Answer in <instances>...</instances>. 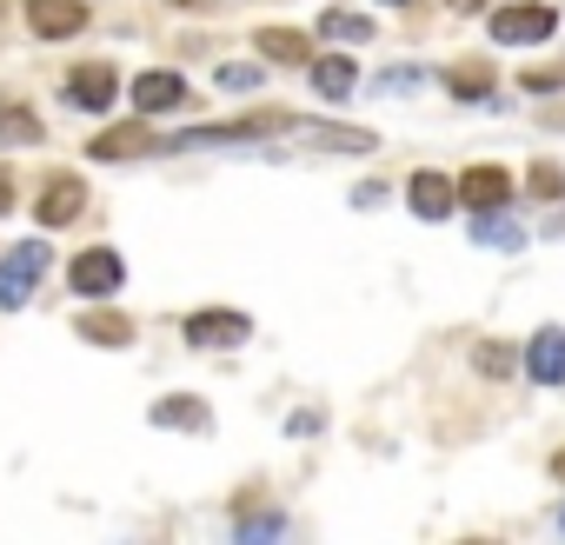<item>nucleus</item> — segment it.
Wrapping results in <instances>:
<instances>
[{
    "label": "nucleus",
    "instance_id": "f257e3e1",
    "mask_svg": "<svg viewBox=\"0 0 565 545\" xmlns=\"http://www.w3.org/2000/svg\"><path fill=\"white\" fill-rule=\"evenodd\" d=\"M287 127H294V114L266 107V114H246V120H220V127H186V133L160 140V147H167V153H186V147H253V140H266V133H287Z\"/></svg>",
    "mask_w": 565,
    "mask_h": 545
},
{
    "label": "nucleus",
    "instance_id": "f03ea898",
    "mask_svg": "<svg viewBox=\"0 0 565 545\" xmlns=\"http://www.w3.org/2000/svg\"><path fill=\"white\" fill-rule=\"evenodd\" d=\"M47 266H54L47 239H21V246H14L8 259H0V313H14V307H28Z\"/></svg>",
    "mask_w": 565,
    "mask_h": 545
},
{
    "label": "nucleus",
    "instance_id": "7ed1b4c3",
    "mask_svg": "<svg viewBox=\"0 0 565 545\" xmlns=\"http://www.w3.org/2000/svg\"><path fill=\"white\" fill-rule=\"evenodd\" d=\"M120 280H127V266H120L114 246H87V253H74V266H67V287H74L81 300H107V293H120Z\"/></svg>",
    "mask_w": 565,
    "mask_h": 545
},
{
    "label": "nucleus",
    "instance_id": "20e7f679",
    "mask_svg": "<svg viewBox=\"0 0 565 545\" xmlns=\"http://www.w3.org/2000/svg\"><path fill=\"white\" fill-rule=\"evenodd\" d=\"M552 28H558V14L539 8V0H519V8L492 14V41L499 47H539V41H552Z\"/></svg>",
    "mask_w": 565,
    "mask_h": 545
},
{
    "label": "nucleus",
    "instance_id": "39448f33",
    "mask_svg": "<svg viewBox=\"0 0 565 545\" xmlns=\"http://www.w3.org/2000/svg\"><path fill=\"white\" fill-rule=\"evenodd\" d=\"M246 333H253V320H246V313H226V307L186 313V346H200V353H213V346H239Z\"/></svg>",
    "mask_w": 565,
    "mask_h": 545
},
{
    "label": "nucleus",
    "instance_id": "423d86ee",
    "mask_svg": "<svg viewBox=\"0 0 565 545\" xmlns=\"http://www.w3.org/2000/svg\"><path fill=\"white\" fill-rule=\"evenodd\" d=\"M81 213H87V180L81 173H54L47 193H41V206H34V220L41 226H74Z\"/></svg>",
    "mask_w": 565,
    "mask_h": 545
},
{
    "label": "nucleus",
    "instance_id": "0eeeda50",
    "mask_svg": "<svg viewBox=\"0 0 565 545\" xmlns=\"http://www.w3.org/2000/svg\"><path fill=\"white\" fill-rule=\"evenodd\" d=\"M28 28L41 41H67L87 28V0H28Z\"/></svg>",
    "mask_w": 565,
    "mask_h": 545
},
{
    "label": "nucleus",
    "instance_id": "6e6552de",
    "mask_svg": "<svg viewBox=\"0 0 565 545\" xmlns=\"http://www.w3.org/2000/svg\"><path fill=\"white\" fill-rule=\"evenodd\" d=\"M525 373L539 386H565V327H539L525 346Z\"/></svg>",
    "mask_w": 565,
    "mask_h": 545
},
{
    "label": "nucleus",
    "instance_id": "1a4fd4ad",
    "mask_svg": "<svg viewBox=\"0 0 565 545\" xmlns=\"http://www.w3.org/2000/svg\"><path fill=\"white\" fill-rule=\"evenodd\" d=\"M67 100L87 107V114H107V107H114V67H107V61L74 67V74H67Z\"/></svg>",
    "mask_w": 565,
    "mask_h": 545
},
{
    "label": "nucleus",
    "instance_id": "9d476101",
    "mask_svg": "<svg viewBox=\"0 0 565 545\" xmlns=\"http://www.w3.org/2000/svg\"><path fill=\"white\" fill-rule=\"evenodd\" d=\"M505 200H512V173H505V167H472V173H459V206L486 213V206H505Z\"/></svg>",
    "mask_w": 565,
    "mask_h": 545
},
{
    "label": "nucleus",
    "instance_id": "9b49d317",
    "mask_svg": "<svg viewBox=\"0 0 565 545\" xmlns=\"http://www.w3.org/2000/svg\"><path fill=\"white\" fill-rule=\"evenodd\" d=\"M406 200H413V213H419V220H446V213L459 206V180H446V173H413Z\"/></svg>",
    "mask_w": 565,
    "mask_h": 545
},
{
    "label": "nucleus",
    "instance_id": "f8f14e48",
    "mask_svg": "<svg viewBox=\"0 0 565 545\" xmlns=\"http://www.w3.org/2000/svg\"><path fill=\"white\" fill-rule=\"evenodd\" d=\"M186 100V81L180 74H140L134 81V114L147 120V114H167V107H180Z\"/></svg>",
    "mask_w": 565,
    "mask_h": 545
},
{
    "label": "nucleus",
    "instance_id": "ddd939ff",
    "mask_svg": "<svg viewBox=\"0 0 565 545\" xmlns=\"http://www.w3.org/2000/svg\"><path fill=\"white\" fill-rule=\"evenodd\" d=\"M294 147H313V153H373V133L366 127H300Z\"/></svg>",
    "mask_w": 565,
    "mask_h": 545
},
{
    "label": "nucleus",
    "instance_id": "4468645a",
    "mask_svg": "<svg viewBox=\"0 0 565 545\" xmlns=\"http://www.w3.org/2000/svg\"><path fill=\"white\" fill-rule=\"evenodd\" d=\"M153 426H167V432H206L213 426V413H206V399H186V393H173V399H153V413H147Z\"/></svg>",
    "mask_w": 565,
    "mask_h": 545
},
{
    "label": "nucleus",
    "instance_id": "2eb2a0df",
    "mask_svg": "<svg viewBox=\"0 0 565 545\" xmlns=\"http://www.w3.org/2000/svg\"><path fill=\"white\" fill-rule=\"evenodd\" d=\"M253 47H259L266 61H287V67H313V41H307V34H294V28H259V34H253Z\"/></svg>",
    "mask_w": 565,
    "mask_h": 545
},
{
    "label": "nucleus",
    "instance_id": "dca6fc26",
    "mask_svg": "<svg viewBox=\"0 0 565 545\" xmlns=\"http://www.w3.org/2000/svg\"><path fill=\"white\" fill-rule=\"evenodd\" d=\"M41 140H47V127L34 120V107L0 100V147H41Z\"/></svg>",
    "mask_w": 565,
    "mask_h": 545
},
{
    "label": "nucleus",
    "instance_id": "f3484780",
    "mask_svg": "<svg viewBox=\"0 0 565 545\" xmlns=\"http://www.w3.org/2000/svg\"><path fill=\"white\" fill-rule=\"evenodd\" d=\"M153 147V133L140 127V120H127V127H107V133H94V160H127V153H147Z\"/></svg>",
    "mask_w": 565,
    "mask_h": 545
},
{
    "label": "nucleus",
    "instance_id": "a211bd4d",
    "mask_svg": "<svg viewBox=\"0 0 565 545\" xmlns=\"http://www.w3.org/2000/svg\"><path fill=\"white\" fill-rule=\"evenodd\" d=\"M313 87H320V100H347L360 87V67L347 54H327V61H313Z\"/></svg>",
    "mask_w": 565,
    "mask_h": 545
},
{
    "label": "nucleus",
    "instance_id": "6ab92c4d",
    "mask_svg": "<svg viewBox=\"0 0 565 545\" xmlns=\"http://www.w3.org/2000/svg\"><path fill=\"white\" fill-rule=\"evenodd\" d=\"M446 94H452V100H486V94H492V67H486V61L446 67Z\"/></svg>",
    "mask_w": 565,
    "mask_h": 545
},
{
    "label": "nucleus",
    "instance_id": "aec40b11",
    "mask_svg": "<svg viewBox=\"0 0 565 545\" xmlns=\"http://www.w3.org/2000/svg\"><path fill=\"white\" fill-rule=\"evenodd\" d=\"M87 346H127L134 340V320H120V313H81V327H74Z\"/></svg>",
    "mask_w": 565,
    "mask_h": 545
},
{
    "label": "nucleus",
    "instance_id": "412c9836",
    "mask_svg": "<svg viewBox=\"0 0 565 545\" xmlns=\"http://www.w3.org/2000/svg\"><path fill=\"white\" fill-rule=\"evenodd\" d=\"M472 239H479V246H525V226H512L499 206H486L479 226H472Z\"/></svg>",
    "mask_w": 565,
    "mask_h": 545
},
{
    "label": "nucleus",
    "instance_id": "4be33fe9",
    "mask_svg": "<svg viewBox=\"0 0 565 545\" xmlns=\"http://www.w3.org/2000/svg\"><path fill=\"white\" fill-rule=\"evenodd\" d=\"M525 193H532V200H558V193H565V173H558L552 160H532V167H525Z\"/></svg>",
    "mask_w": 565,
    "mask_h": 545
},
{
    "label": "nucleus",
    "instance_id": "5701e85b",
    "mask_svg": "<svg viewBox=\"0 0 565 545\" xmlns=\"http://www.w3.org/2000/svg\"><path fill=\"white\" fill-rule=\"evenodd\" d=\"M472 366H479L486 380H512V346H499V340H479V346H472Z\"/></svg>",
    "mask_w": 565,
    "mask_h": 545
},
{
    "label": "nucleus",
    "instance_id": "b1692460",
    "mask_svg": "<svg viewBox=\"0 0 565 545\" xmlns=\"http://www.w3.org/2000/svg\"><path fill=\"white\" fill-rule=\"evenodd\" d=\"M320 34H327V41H373V21H366V14H327Z\"/></svg>",
    "mask_w": 565,
    "mask_h": 545
},
{
    "label": "nucleus",
    "instance_id": "393cba45",
    "mask_svg": "<svg viewBox=\"0 0 565 545\" xmlns=\"http://www.w3.org/2000/svg\"><path fill=\"white\" fill-rule=\"evenodd\" d=\"M220 87L226 94H253L259 87V67H220Z\"/></svg>",
    "mask_w": 565,
    "mask_h": 545
},
{
    "label": "nucleus",
    "instance_id": "a878e982",
    "mask_svg": "<svg viewBox=\"0 0 565 545\" xmlns=\"http://www.w3.org/2000/svg\"><path fill=\"white\" fill-rule=\"evenodd\" d=\"M525 87H532V94H545V87H565V67H532V74H525Z\"/></svg>",
    "mask_w": 565,
    "mask_h": 545
},
{
    "label": "nucleus",
    "instance_id": "bb28decb",
    "mask_svg": "<svg viewBox=\"0 0 565 545\" xmlns=\"http://www.w3.org/2000/svg\"><path fill=\"white\" fill-rule=\"evenodd\" d=\"M406 87H419V67H406V74H386V81H380V94H406Z\"/></svg>",
    "mask_w": 565,
    "mask_h": 545
},
{
    "label": "nucleus",
    "instance_id": "cd10ccee",
    "mask_svg": "<svg viewBox=\"0 0 565 545\" xmlns=\"http://www.w3.org/2000/svg\"><path fill=\"white\" fill-rule=\"evenodd\" d=\"M446 8H452V14H479V8H486V0H446Z\"/></svg>",
    "mask_w": 565,
    "mask_h": 545
},
{
    "label": "nucleus",
    "instance_id": "c85d7f7f",
    "mask_svg": "<svg viewBox=\"0 0 565 545\" xmlns=\"http://www.w3.org/2000/svg\"><path fill=\"white\" fill-rule=\"evenodd\" d=\"M14 206V180H0V213H8Z\"/></svg>",
    "mask_w": 565,
    "mask_h": 545
},
{
    "label": "nucleus",
    "instance_id": "c756f323",
    "mask_svg": "<svg viewBox=\"0 0 565 545\" xmlns=\"http://www.w3.org/2000/svg\"><path fill=\"white\" fill-rule=\"evenodd\" d=\"M552 479H558V485H565V452H552Z\"/></svg>",
    "mask_w": 565,
    "mask_h": 545
},
{
    "label": "nucleus",
    "instance_id": "7c9ffc66",
    "mask_svg": "<svg viewBox=\"0 0 565 545\" xmlns=\"http://www.w3.org/2000/svg\"><path fill=\"white\" fill-rule=\"evenodd\" d=\"M173 8H186V0H173Z\"/></svg>",
    "mask_w": 565,
    "mask_h": 545
},
{
    "label": "nucleus",
    "instance_id": "2f4dec72",
    "mask_svg": "<svg viewBox=\"0 0 565 545\" xmlns=\"http://www.w3.org/2000/svg\"><path fill=\"white\" fill-rule=\"evenodd\" d=\"M558 525H565V512H558Z\"/></svg>",
    "mask_w": 565,
    "mask_h": 545
},
{
    "label": "nucleus",
    "instance_id": "473e14b6",
    "mask_svg": "<svg viewBox=\"0 0 565 545\" xmlns=\"http://www.w3.org/2000/svg\"><path fill=\"white\" fill-rule=\"evenodd\" d=\"M406 8H413V0H406Z\"/></svg>",
    "mask_w": 565,
    "mask_h": 545
}]
</instances>
